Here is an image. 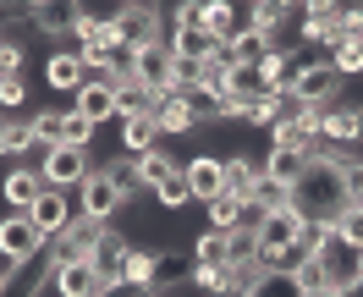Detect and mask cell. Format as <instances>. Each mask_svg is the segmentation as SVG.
Wrapping results in <instances>:
<instances>
[{"instance_id":"29","label":"cell","mask_w":363,"mask_h":297,"mask_svg":"<svg viewBox=\"0 0 363 297\" xmlns=\"http://www.w3.org/2000/svg\"><path fill=\"white\" fill-rule=\"evenodd\" d=\"M292 11H297L292 0H259V6H248V28H259V33H270V39H275V28L286 23Z\"/></svg>"},{"instance_id":"25","label":"cell","mask_w":363,"mask_h":297,"mask_svg":"<svg viewBox=\"0 0 363 297\" xmlns=\"http://www.w3.org/2000/svg\"><path fill=\"white\" fill-rule=\"evenodd\" d=\"M155 99H160V94H149L138 77H127V83L116 89V116H121V121H133V116H155Z\"/></svg>"},{"instance_id":"43","label":"cell","mask_w":363,"mask_h":297,"mask_svg":"<svg viewBox=\"0 0 363 297\" xmlns=\"http://www.w3.org/2000/svg\"><path fill=\"white\" fill-rule=\"evenodd\" d=\"M253 259H259L253 231H231V237H226V264H253Z\"/></svg>"},{"instance_id":"14","label":"cell","mask_w":363,"mask_h":297,"mask_svg":"<svg viewBox=\"0 0 363 297\" xmlns=\"http://www.w3.org/2000/svg\"><path fill=\"white\" fill-rule=\"evenodd\" d=\"M55 264V259H50ZM55 297H116L99 286V275H94V264L83 259V264H55Z\"/></svg>"},{"instance_id":"20","label":"cell","mask_w":363,"mask_h":297,"mask_svg":"<svg viewBox=\"0 0 363 297\" xmlns=\"http://www.w3.org/2000/svg\"><path fill=\"white\" fill-rule=\"evenodd\" d=\"M155 127H160V138H177V133H193L199 116L187 111L177 94H160V99H155Z\"/></svg>"},{"instance_id":"6","label":"cell","mask_w":363,"mask_h":297,"mask_svg":"<svg viewBox=\"0 0 363 297\" xmlns=\"http://www.w3.org/2000/svg\"><path fill=\"white\" fill-rule=\"evenodd\" d=\"M121 209H127V198L116 193V182L105 176V171H94L89 182L77 187V215H89V220H99V226H111Z\"/></svg>"},{"instance_id":"30","label":"cell","mask_w":363,"mask_h":297,"mask_svg":"<svg viewBox=\"0 0 363 297\" xmlns=\"http://www.w3.org/2000/svg\"><path fill=\"white\" fill-rule=\"evenodd\" d=\"M28 133H33V149H39V155H45V149H55V143H61V111H33L28 116Z\"/></svg>"},{"instance_id":"37","label":"cell","mask_w":363,"mask_h":297,"mask_svg":"<svg viewBox=\"0 0 363 297\" xmlns=\"http://www.w3.org/2000/svg\"><path fill=\"white\" fill-rule=\"evenodd\" d=\"M193 264H204V270L226 264V231H204V237L193 242Z\"/></svg>"},{"instance_id":"7","label":"cell","mask_w":363,"mask_h":297,"mask_svg":"<svg viewBox=\"0 0 363 297\" xmlns=\"http://www.w3.org/2000/svg\"><path fill=\"white\" fill-rule=\"evenodd\" d=\"M303 220H308V215H297V209H275V215H264V220H259L253 242H259V259H264V270H270V259H275L281 248H292V242H297Z\"/></svg>"},{"instance_id":"18","label":"cell","mask_w":363,"mask_h":297,"mask_svg":"<svg viewBox=\"0 0 363 297\" xmlns=\"http://www.w3.org/2000/svg\"><path fill=\"white\" fill-rule=\"evenodd\" d=\"M165 45H171V55H182V61H209L220 39H215L209 28H171V39H165Z\"/></svg>"},{"instance_id":"32","label":"cell","mask_w":363,"mask_h":297,"mask_svg":"<svg viewBox=\"0 0 363 297\" xmlns=\"http://www.w3.org/2000/svg\"><path fill=\"white\" fill-rule=\"evenodd\" d=\"M121 286H155V253L149 248H138L127 253V264H121Z\"/></svg>"},{"instance_id":"48","label":"cell","mask_w":363,"mask_h":297,"mask_svg":"<svg viewBox=\"0 0 363 297\" xmlns=\"http://www.w3.org/2000/svg\"><path fill=\"white\" fill-rule=\"evenodd\" d=\"M308 297H347V292H336V286H325V292H308Z\"/></svg>"},{"instance_id":"44","label":"cell","mask_w":363,"mask_h":297,"mask_svg":"<svg viewBox=\"0 0 363 297\" xmlns=\"http://www.w3.org/2000/svg\"><path fill=\"white\" fill-rule=\"evenodd\" d=\"M23 61H28V50L17 39H0V77H23Z\"/></svg>"},{"instance_id":"12","label":"cell","mask_w":363,"mask_h":297,"mask_svg":"<svg viewBox=\"0 0 363 297\" xmlns=\"http://www.w3.org/2000/svg\"><path fill=\"white\" fill-rule=\"evenodd\" d=\"M358 253L352 242H341V237H330V248L319 253V264H325V275H330V286L336 292H352V286H363V275H358Z\"/></svg>"},{"instance_id":"39","label":"cell","mask_w":363,"mask_h":297,"mask_svg":"<svg viewBox=\"0 0 363 297\" xmlns=\"http://www.w3.org/2000/svg\"><path fill=\"white\" fill-rule=\"evenodd\" d=\"M155 198H160L165 209H187V204H193V187H187V176L177 171V176H165V182L155 187Z\"/></svg>"},{"instance_id":"24","label":"cell","mask_w":363,"mask_h":297,"mask_svg":"<svg viewBox=\"0 0 363 297\" xmlns=\"http://www.w3.org/2000/svg\"><path fill=\"white\" fill-rule=\"evenodd\" d=\"M72 111L89 116L94 127H99V121H111V116H116V89H89V83H83V89L72 94Z\"/></svg>"},{"instance_id":"36","label":"cell","mask_w":363,"mask_h":297,"mask_svg":"<svg viewBox=\"0 0 363 297\" xmlns=\"http://www.w3.org/2000/svg\"><path fill=\"white\" fill-rule=\"evenodd\" d=\"M193 286L209 297H231V264H215V270H204V264H193Z\"/></svg>"},{"instance_id":"26","label":"cell","mask_w":363,"mask_h":297,"mask_svg":"<svg viewBox=\"0 0 363 297\" xmlns=\"http://www.w3.org/2000/svg\"><path fill=\"white\" fill-rule=\"evenodd\" d=\"M242 204H248V198H231V193H215V198H209L204 204V215H209V231H242Z\"/></svg>"},{"instance_id":"34","label":"cell","mask_w":363,"mask_h":297,"mask_svg":"<svg viewBox=\"0 0 363 297\" xmlns=\"http://www.w3.org/2000/svg\"><path fill=\"white\" fill-rule=\"evenodd\" d=\"M242 297H303V292H297V281H292L286 270H264Z\"/></svg>"},{"instance_id":"35","label":"cell","mask_w":363,"mask_h":297,"mask_svg":"<svg viewBox=\"0 0 363 297\" xmlns=\"http://www.w3.org/2000/svg\"><path fill=\"white\" fill-rule=\"evenodd\" d=\"M61 143H72V149H89V143H94V121H89V116H77L72 105L61 111Z\"/></svg>"},{"instance_id":"31","label":"cell","mask_w":363,"mask_h":297,"mask_svg":"<svg viewBox=\"0 0 363 297\" xmlns=\"http://www.w3.org/2000/svg\"><path fill=\"white\" fill-rule=\"evenodd\" d=\"M259 215H275V209H292V187H281V182H270V176H259L253 182V198H248Z\"/></svg>"},{"instance_id":"3","label":"cell","mask_w":363,"mask_h":297,"mask_svg":"<svg viewBox=\"0 0 363 297\" xmlns=\"http://www.w3.org/2000/svg\"><path fill=\"white\" fill-rule=\"evenodd\" d=\"M28 165H39L45 187H61V193H77V187L94 176L89 149H72V143H55V149H45V155H33Z\"/></svg>"},{"instance_id":"49","label":"cell","mask_w":363,"mask_h":297,"mask_svg":"<svg viewBox=\"0 0 363 297\" xmlns=\"http://www.w3.org/2000/svg\"><path fill=\"white\" fill-rule=\"evenodd\" d=\"M0 160H6V116H0Z\"/></svg>"},{"instance_id":"28","label":"cell","mask_w":363,"mask_h":297,"mask_svg":"<svg viewBox=\"0 0 363 297\" xmlns=\"http://www.w3.org/2000/svg\"><path fill=\"white\" fill-rule=\"evenodd\" d=\"M231 50H237V61H242V67H259V61H264V55L275 50V39L242 23V28H237V39H231Z\"/></svg>"},{"instance_id":"5","label":"cell","mask_w":363,"mask_h":297,"mask_svg":"<svg viewBox=\"0 0 363 297\" xmlns=\"http://www.w3.org/2000/svg\"><path fill=\"white\" fill-rule=\"evenodd\" d=\"M28 220H33V226L45 231V242H55V237H61V231H67L72 220H77V193L45 187V193H39V204L28 209Z\"/></svg>"},{"instance_id":"16","label":"cell","mask_w":363,"mask_h":297,"mask_svg":"<svg viewBox=\"0 0 363 297\" xmlns=\"http://www.w3.org/2000/svg\"><path fill=\"white\" fill-rule=\"evenodd\" d=\"M319 138H330V143H341V149H352V143L363 138V105H330Z\"/></svg>"},{"instance_id":"33","label":"cell","mask_w":363,"mask_h":297,"mask_svg":"<svg viewBox=\"0 0 363 297\" xmlns=\"http://www.w3.org/2000/svg\"><path fill=\"white\" fill-rule=\"evenodd\" d=\"M99 171H105V176L116 182V193H121L127 204H133L138 193H143V187H138V160H127V155H116V160H111V165H99Z\"/></svg>"},{"instance_id":"23","label":"cell","mask_w":363,"mask_h":297,"mask_svg":"<svg viewBox=\"0 0 363 297\" xmlns=\"http://www.w3.org/2000/svg\"><path fill=\"white\" fill-rule=\"evenodd\" d=\"M155 143H160V127H155V116H133V121H121V155H127V160L149 155Z\"/></svg>"},{"instance_id":"50","label":"cell","mask_w":363,"mask_h":297,"mask_svg":"<svg viewBox=\"0 0 363 297\" xmlns=\"http://www.w3.org/2000/svg\"><path fill=\"white\" fill-rule=\"evenodd\" d=\"M358 275H363V253H358Z\"/></svg>"},{"instance_id":"8","label":"cell","mask_w":363,"mask_h":297,"mask_svg":"<svg viewBox=\"0 0 363 297\" xmlns=\"http://www.w3.org/2000/svg\"><path fill=\"white\" fill-rule=\"evenodd\" d=\"M99 237H105V226L89 220V215H77V220L50 242V259H55V264H83V259H94V242H99Z\"/></svg>"},{"instance_id":"1","label":"cell","mask_w":363,"mask_h":297,"mask_svg":"<svg viewBox=\"0 0 363 297\" xmlns=\"http://www.w3.org/2000/svg\"><path fill=\"white\" fill-rule=\"evenodd\" d=\"M292 209L308 220H336L347 209V165L341 160H308V171L292 187Z\"/></svg>"},{"instance_id":"19","label":"cell","mask_w":363,"mask_h":297,"mask_svg":"<svg viewBox=\"0 0 363 297\" xmlns=\"http://www.w3.org/2000/svg\"><path fill=\"white\" fill-rule=\"evenodd\" d=\"M23 17L39 28V33H50V39H55V33H72L77 6H50V0H33V6H23Z\"/></svg>"},{"instance_id":"41","label":"cell","mask_w":363,"mask_h":297,"mask_svg":"<svg viewBox=\"0 0 363 297\" xmlns=\"http://www.w3.org/2000/svg\"><path fill=\"white\" fill-rule=\"evenodd\" d=\"M330 237H336V231H330V220H303L297 248H303V253H325V248H330Z\"/></svg>"},{"instance_id":"21","label":"cell","mask_w":363,"mask_h":297,"mask_svg":"<svg viewBox=\"0 0 363 297\" xmlns=\"http://www.w3.org/2000/svg\"><path fill=\"white\" fill-rule=\"evenodd\" d=\"M177 171H182V160L165 149V143H155L149 155H138V187H149V193H155L165 176H177Z\"/></svg>"},{"instance_id":"46","label":"cell","mask_w":363,"mask_h":297,"mask_svg":"<svg viewBox=\"0 0 363 297\" xmlns=\"http://www.w3.org/2000/svg\"><path fill=\"white\" fill-rule=\"evenodd\" d=\"M28 99V89H23V77H0V105H6V111H17V105H23Z\"/></svg>"},{"instance_id":"11","label":"cell","mask_w":363,"mask_h":297,"mask_svg":"<svg viewBox=\"0 0 363 297\" xmlns=\"http://www.w3.org/2000/svg\"><path fill=\"white\" fill-rule=\"evenodd\" d=\"M171 67H177L171 45H149V50H138V55H133V77L149 94H171Z\"/></svg>"},{"instance_id":"42","label":"cell","mask_w":363,"mask_h":297,"mask_svg":"<svg viewBox=\"0 0 363 297\" xmlns=\"http://www.w3.org/2000/svg\"><path fill=\"white\" fill-rule=\"evenodd\" d=\"M6 155H17V160H33L39 149H33V133H28V121H6Z\"/></svg>"},{"instance_id":"27","label":"cell","mask_w":363,"mask_h":297,"mask_svg":"<svg viewBox=\"0 0 363 297\" xmlns=\"http://www.w3.org/2000/svg\"><path fill=\"white\" fill-rule=\"evenodd\" d=\"M204 28L220 39V45H231V39H237V28H242V11H237L231 0H209V6H204Z\"/></svg>"},{"instance_id":"15","label":"cell","mask_w":363,"mask_h":297,"mask_svg":"<svg viewBox=\"0 0 363 297\" xmlns=\"http://www.w3.org/2000/svg\"><path fill=\"white\" fill-rule=\"evenodd\" d=\"M83 72H89V67H83L77 50H50V55H45V83L55 94H77V89H83Z\"/></svg>"},{"instance_id":"40","label":"cell","mask_w":363,"mask_h":297,"mask_svg":"<svg viewBox=\"0 0 363 297\" xmlns=\"http://www.w3.org/2000/svg\"><path fill=\"white\" fill-rule=\"evenodd\" d=\"M330 72L336 77H363V45H336L330 50Z\"/></svg>"},{"instance_id":"9","label":"cell","mask_w":363,"mask_h":297,"mask_svg":"<svg viewBox=\"0 0 363 297\" xmlns=\"http://www.w3.org/2000/svg\"><path fill=\"white\" fill-rule=\"evenodd\" d=\"M127 253H133V242H127L116 226H105V237L94 242V259H89L105 292H116V286H121V264H127Z\"/></svg>"},{"instance_id":"22","label":"cell","mask_w":363,"mask_h":297,"mask_svg":"<svg viewBox=\"0 0 363 297\" xmlns=\"http://www.w3.org/2000/svg\"><path fill=\"white\" fill-rule=\"evenodd\" d=\"M220 171H226V193H231V198H253V182L264 176V165L248 160V155H231V160H220Z\"/></svg>"},{"instance_id":"38","label":"cell","mask_w":363,"mask_h":297,"mask_svg":"<svg viewBox=\"0 0 363 297\" xmlns=\"http://www.w3.org/2000/svg\"><path fill=\"white\" fill-rule=\"evenodd\" d=\"M330 231H336L341 242H352V248H363V204H347L336 215V220H330Z\"/></svg>"},{"instance_id":"10","label":"cell","mask_w":363,"mask_h":297,"mask_svg":"<svg viewBox=\"0 0 363 297\" xmlns=\"http://www.w3.org/2000/svg\"><path fill=\"white\" fill-rule=\"evenodd\" d=\"M39 193H45V176H39V165H11L6 171V182H0V198H6V209L11 215H28V209L39 204Z\"/></svg>"},{"instance_id":"13","label":"cell","mask_w":363,"mask_h":297,"mask_svg":"<svg viewBox=\"0 0 363 297\" xmlns=\"http://www.w3.org/2000/svg\"><path fill=\"white\" fill-rule=\"evenodd\" d=\"M182 176L193 187V204H209L215 193H226V171H220V155H193L182 165Z\"/></svg>"},{"instance_id":"17","label":"cell","mask_w":363,"mask_h":297,"mask_svg":"<svg viewBox=\"0 0 363 297\" xmlns=\"http://www.w3.org/2000/svg\"><path fill=\"white\" fill-rule=\"evenodd\" d=\"M264 176L270 182H281V187H297V176L308 171V149H281V143H270V155H264Z\"/></svg>"},{"instance_id":"45","label":"cell","mask_w":363,"mask_h":297,"mask_svg":"<svg viewBox=\"0 0 363 297\" xmlns=\"http://www.w3.org/2000/svg\"><path fill=\"white\" fill-rule=\"evenodd\" d=\"M347 204H363V155L347 160Z\"/></svg>"},{"instance_id":"2","label":"cell","mask_w":363,"mask_h":297,"mask_svg":"<svg viewBox=\"0 0 363 297\" xmlns=\"http://www.w3.org/2000/svg\"><path fill=\"white\" fill-rule=\"evenodd\" d=\"M111 23H116V39L127 50H149V45H165L171 39V23H165V6H116L111 11Z\"/></svg>"},{"instance_id":"47","label":"cell","mask_w":363,"mask_h":297,"mask_svg":"<svg viewBox=\"0 0 363 297\" xmlns=\"http://www.w3.org/2000/svg\"><path fill=\"white\" fill-rule=\"evenodd\" d=\"M17 275H23V264H17V259H11V253H0V292H6V286H11V281H17Z\"/></svg>"},{"instance_id":"4","label":"cell","mask_w":363,"mask_h":297,"mask_svg":"<svg viewBox=\"0 0 363 297\" xmlns=\"http://www.w3.org/2000/svg\"><path fill=\"white\" fill-rule=\"evenodd\" d=\"M0 253H11L17 264H33V259L50 253V242L28 215H11V209H6V215H0Z\"/></svg>"}]
</instances>
